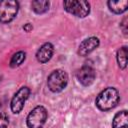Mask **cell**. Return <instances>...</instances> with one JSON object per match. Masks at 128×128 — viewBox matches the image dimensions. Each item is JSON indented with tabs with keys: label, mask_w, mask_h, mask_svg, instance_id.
Instances as JSON below:
<instances>
[{
	"label": "cell",
	"mask_w": 128,
	"mask_h": 128,
	"mask_svg": "<svg viewBox=\"0 0 128 128\" xmlns=\"http://www.w3.org/2000/svg\"><path fill=\"white\" fill-rule=\"evenodd\" d=\"M120 100L119 92L114 87H107L102 90L96 97L95 104L101 111H108L114 108Z\"/></svg>",
	"instance_id": "6da1fadb"
},
{
	"label": "cell",
	"mask_w": 128,
	"mask_h": 128,
	"mask_svg": "<svg viewBox=\"0 0 128 128\" xmlns=\"http://www.w3.org/2000/svg\"><path fill=\"white\" fill-rule=\"evenodd\" d=\"M68 83V75L62 69L52 71L47 78V86L50 91L54 93L61 92Z\"/></svg>",
	"instance_id": "7a4b0ae2"
},
{
	"label": "cell",
	"mask_w": 128,
	"mask_h": 128,
	"mask_svg": "<svg viewBox=\"0 0 128 128\" xmlns=\"http://www.w3.org/2000/svg\"><path fill=\"white\" fill-rule=\"evenodd\" d=\"M63 6L68 13L79 18H84L90 13V4L84 0H66Z\"/></svg>",
	"instance_id": "3957f363"
},
{
	"label": "cell",
	"mask_w": 128,
	"mask_h": 128,
	"mask_svg": "<svg viewBox=\"0 0 128 128\" xmlns=\"http://www.w3.org/2000/svg\"><path fill=\"white\" fill-rule=\"evenodd\" d=\"M48 112L44 106H36L27 116L26 123L28 128H42L46 123Z\"/></svg>",
	"instance_id": "277c9868"
},
{
	"label": "cell",
	"mask_w": 128,
	"mask_h": 128,
	"mask_svg": "<svg viewBox=\"0 0 128 128\" xmlns=\"http://www.w3.org/2000/svg\"><path fill=\"white\" fill-rule=\"evenodd\" d=\"M19 3L15 0L0 1V22L3 24L10 23L17 15Z\"/></svg>",
	"instance_id": "5b68a950"
},
{
	"label": "cell",
	"mask_w": 128,
	"mask_h": 128,
	"mask_svg": "<svg viewBox=\"0 0 128 128\" xmlns=\"http://www.w3.org/2000/svg\"><path fill=\"white\" fill-rule=\"evenodd\" d=\"M30 95V88L27 86H23L21 87L12 97L11 99V103H10V107H11V111L14 114H18L22 111L26 100L28 99Z\"/></svg>",
	"instance_id": "8992f818"
},
{
	"label": "cell",
	"mask_w": 128,
	"mask_h": 128,
	"mask_svg": "<svg viewBox=\"0 0 128 128\" xmlns=\"http://www.w3.org/2000/svg\"><path fill=\"white\" fill-rule=\"evenodd\" d=\"M76 77L79 83L82 84L83 86H90L95 80L96 73L94 68L91 67L90 65H83L80 69H78L76 73Z\"/></svg>",
	"instance_id": "52a82bcc"
},
{
	"label": "cell",
	"mask_w": 128,
	"mask_h": 128,
	"mask_svg": "<svg viewBox=\"0 0 128 128\" xmlns=\"http://www.w3.org/2000/svg\"><path fill=\"white\" fill-rule=\"evenodd\" d=\"M99 44H100V41L97 37L95 36L89 37L80 43L79 48H78V54L82 57H85L89 55L92 51H94L99 46Z\"/></svg>",
	"instance_id": "ba28073f"
},
{
	"label": "cell",
	"mask_w": 128,
	"mask_h": 128,
	"mask_svg": "<svg viewBox=\"0 0 128 128\" xmlns=\"http://www.w3.org/2000/svg\"><path fill=\"white\" fill-rule=\"evenodd\" d=\"M54 53V46L50 42H46L40 46V48L36 52V59L38 62L44 64L47 63L53 56Z\"/></svg>",
	"instance_id": "9c48e42d"
},
{
	"label": "cell",
	"mask_w": 128,
	"mask_h": 128,
	"mask_svg": "<svg viewBox=\"0 0 128 128\" xmlns=\"http://www.w3.org/2000/svg\"><path fill=\"white\" fill-rule=\"evenodd\" d=\"M113 128H128V113L126 110L117 112L112 121Z\"/></svg>",
	"instance_id": "30bf717a"
},
{
	"label": "cell",
	"mask_w": 128,
	"mask_h": 128,
	"mask_svg": "<svg viewBox=\"0 0 128 128\" xmlns=\"http://www.w3.org/2000/svg\"><path fill=\"white\" fill-rule=\"evenodd\" d=\"M107 5L109 10L115 14L124 13L128 8V1L127 0H117V1H108Z\"/></svg>",
	"instance_id": "8fae6325"
},
{
	"label": "cell",
	"mask_w": 128,
	"mask_h": 128,
	"mask_svg": "<svg viewBox=\"0 0 128 128\" xmlns=\"http://www.w3.org/2000/svg\"><path fill=\"white\" fill-rule=\"evenodd\" d=\"M50 2L47 0H34L31 2V8L36 14H44L49 10Z\"/></svg>",
	"instance_id": "7c38bea8"
},
{
	"label": "cell",
	"mask_w": 128,
	"mask_h": 128,
	"mask_svg": "<svg viewBox=\"0 0 128 128\" xmlns=\"http://www.w3.org/2000/svg\"><path fill=\"white\" fill-rule=\"evenodd\" d=\"M117 63L120 69H125L127 66V47L123 46L120 49H118L116 54Z\"/></svg>",
	"instance_id": "4fadbf2b"
},
{
	"label": "cell",
	"mask_w": 128,
	"mask_h": 128,
	"mask_svg": "<svg viewBox=\"0 0 128 128\" xmlns=\"http://www.w3.org/2000/svg\"><path fill=\"white\" fill-rule=\"evenodd\" d=\"M25 59H26V53L24 51H18V52H16L12 56V58L10 60V63H9L10 64V67L11 68H16V67L20 66L25 61Z\"/></svg>",
	"instance_id": "5bb4252c"
},
{
	"label": "cell",
	"mask_w": 128,
	"mask_h": 128,
	"mask_svg": "<svg viewBox=\"0 0 128 128\" xmlns=\"http://www.w3.org/2000/svg\"><path fill=\"white\" fill-rule=\"evenodd\" d=\"M9 125V118L6 113L0 112V128H7Z\"/></svg>",
	"instance_id": "9a60e30c"
},
{
	"label": "cell",
	"mask_w": 128,
	"mask_h": 128,
	"mask_svg": "<svg viewBox=\"0 0 128 128\" xmlns=\"http://www.w3.org/2000/svg\"><path fill=\"white\" fill-rule=\"evenodd\" d=\"M120 26H121V28H122V30H123V33H124L125 35H127V29H126V26H127V18H126V17L123 19V21L121 22Z\"/></svg>",
	"instance_id": "2e32d148"
},
{
	"label": "cell",
	"mask_w": 128,
	"mask_h": 128,
	"mask_svg": "<svg viewBox=\"0 0 128 128\" xmlns=\"http://www.w3.org/2000/svg\"><path fill=\"white\" fill-rule=\"evenodd\" d=\"M23 29L26 31V32H30L32 29H33V26L30 24V23H27L26 25H24V27H23Z\"/></svg>",
	"instance_id": "e0dca14e"
}]
</instances>
